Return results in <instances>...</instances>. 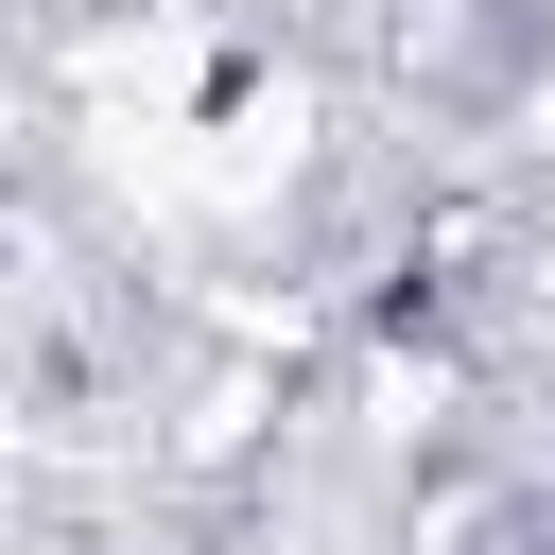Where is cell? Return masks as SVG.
Listing matches in <instances>:
<instances>
[{"label":"cell","instance_id":"6da1fadb","mask_svg":"<svg viewBox=\"0 0 555 555\" xmlns=\"http://www.w3.org/2000/svg\"><path fill=\"white\" fill-rule=\"evenodd\" d=\"M520 156L555 173V52H538V87H520Z\"/></svg>","mask_w":555,"mask_h":555}]
</instances>
